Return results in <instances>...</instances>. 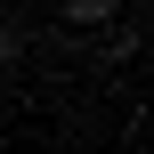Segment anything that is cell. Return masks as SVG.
Returning <instances> with one entry per match:
<instances>
[{
    "label": "cell",
    "instance_id": "obj_2",
    "mask_svg": "<svg viewBox=\"0 0 154 154\" xmlns=\"http://www.w3.org/2000/svg\"><path fill=\"white\" fill-rule=\"evenodd\" d=\"M8 57H24V41H16V32L0 24V65H8Z\"/></svg>",
    "mask_w": 154,
    "mask_h": 154
},
{
    "label": "cell",
    "instance_id": "obj_1",
    "mask_svg": "<svg viewBox=\"0 0 154 154\" xmlns=\"http://www.w3.org/2000/svg\"><path fill=\"white\" fill-rule=\"evenodd\" d=\"M65 24H114V0H65Z\"/></svg>",
    "mask_w": 154,
    "mask_h": 154
}]
</instances>
